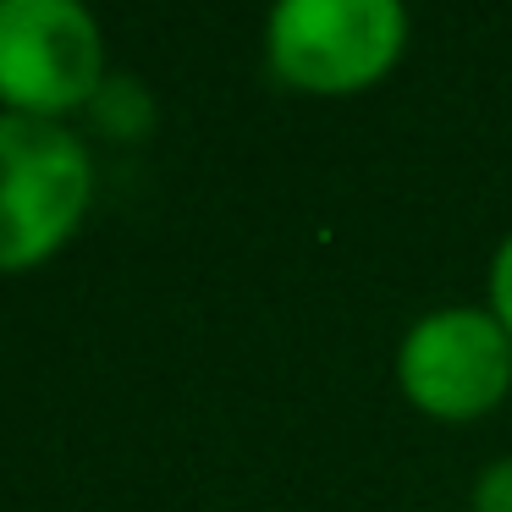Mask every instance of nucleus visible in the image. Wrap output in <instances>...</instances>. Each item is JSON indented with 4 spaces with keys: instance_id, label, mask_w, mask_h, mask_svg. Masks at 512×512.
Instances as JSON below:
<instances>
[{
    "instance_id": "nucleus-5",
    "label": "nucleus",
    "mask_w": 512,
    "mask_h": 512,
    "mask_svg": "<svg viewBox=\"0 0 512 512\" xmlns=\"http://www.w3.org/2000/svg\"><path fill=\"white\" fill-rule=\"evenodd\" d=\"M474 512H512V457L490 463L474 485Z\"/></svg>"
},
{
    "instance_id": "nucleus-6",
    "label": "nucleus",
    "mask_w": 512,
    "mask_h": 512,
    "mask_svg": "<svg viewBox=\"0 0 512 512\" xmlns=\"http://www.w3.org/2000/svg\"><path fill=\"white\" fill-rule=\"evenodd\" d=\"M490 309H496V320L507 325V336H512V237L501 243L496 265H490Z\"/></svg>"
},
{
    "instance_id": "nucleus-1",
    "label": "nucleus",
    "mask_w": 512,
    "mask_h": 512,
    "mask_svg": "<svg viewBox=\"0 0 512 512\" xmlns=\"http://www.w3.org/2000/svg\"><path fill=\"white\" fill-rule=\"evenodd\" d=\"M89 204V155L45 116H0V270L56 254Z\"/></svg>"
},
{
    "instance_id": "nucleus-3",
    "label": "nucleus",
    "mask_w": 512,
    "mask_h": 512,
    "mask_svg": "<svg viewBox=\"0 0 512 512\" xmlns=\"http://www.w3.org/2000/svg\"><path fill=\"white\" fill-rule=\"evenodd\" d=\"M397 380L430 419H479L512 386V336L485 309H441L402 336Z\"/></svg>"
},
{
    "instance_id": "nucleus-4",
    "label": "nucleus",
    "mask_w": 512,
    "mask_h": 512,
    "mask_svg": "<svg viewBox=\"0 0 512 512\" xmlns=\"http://www.w3.org/2000/svg\"><path fill=\"white\" fill-rule=\"evenodd\" d=\"M100 89V28L67 0H0V100L56 116Z\"/></svg>"
},
{
    "instance_id": "nucleus-2",
    "label": "nucleus",
    "mask_w": 512,
    "mask_h": 512,
    "mask_svg": "<svg viewBox=\"0 0 512 512\" xmlns=\"http://www.w3.org/2000/svg\"><path fill=\"white\" fill-rule=\"evenodd\" d=\"M397 0H287L270 17V67L303 94H358L402 56Z\"/></svg>"
}]
</instances>
